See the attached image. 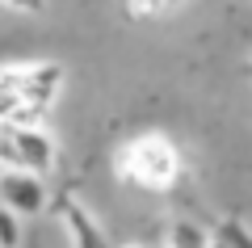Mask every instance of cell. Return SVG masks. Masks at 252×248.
I'll return each mask as SVG.
<instances>
[{"mask_svg":"<svg viewBox=\"0 0 252 248\" xmlns=\"http://www.w3.org/2000/svg\"><path fill=\"white\" fill-rule=\"evenodd\" d=\"M63 76H67V68H63V63H55V59L0 63V80L9 84L13 101H17V109H13L9 122L42 126L46 109L55 106V97H59V89H63Z\"/></svg>","mask_w":252,"mask_h":248,"instance_id":"obj_2","label":"cell"},{"mask_svg":"<svg viewBox=\"0 0 252 248\" xmlns=\"http://www.w3.org/2000/svg\"><path fill=\"white\" fill-rule=\"evenodd\" d=\"M177 4H185V0H168V9H177Z\"/></svg>","mask_w":252,"mask_h":248,"instance_id":"obj_12","label":"cell"},{"mask_svg":"<svg viewBox=\"0 0 252 248\" xmlns=\"http://www.w3.org/2000/svg\"><path fill=\"white\" fill-rule=\"evenodd\" d=\"M206 248H227V244H223V240H215V236H210V244H206Z\"/></svg>","mask_w":252,"mask_h":248,"instance_id":"obj_11","label":"cell"},{"mask_svg":"<svg viewBox=\"0 0 252 248\" xmlns=\"http://www.w3.org/2000/svg\"><path fill=\"white\" fill-rule=\"evenodd\" d=\"M59 219L67 227V236H72V248H114L105 227L93 219V211L76 194H59Z\"/></svg>","mask_w":252,"mask_h":248,"instance_id":"obj_4","label":"cell"},{"mask_svg":"<svg viewBox=\"0 0 252 248\" xmlns=\"http://www.w3.org/2000/svg\"><path fill=\"white\" fill-rule=\"evenodd\" d=\"M46 181L26 169H0V206H9L21 219H34L46 211Z\"/></svg>","mask_w":252,"mask_h":248,"instance_id":"obj_3","label":"cell"},{"mask_svg":"<svg viewBox=\"0 0 252 248\" xmlns=\"http://www.w3.org/2000/svg\"><path fill=\"white\" fill-rule=\"evenodd\" d=\"M130 13L135 17H156V13H168V0H130Z\"/></svg>","mask_w":252,"mask_h":248,"instance_id":"obj_8","label":"cell"},{"mask_svg":"<svg viewBox=\"0 0 252 248\" xmlns=\"http://www.w3.org/2000/svg\"><path fill=\"white\" fill-rule=\"evenodd\" d=\"M210 244V231L193 219H172L168 231H164V244L160 248H206Z\"/></svg>","mask_w":252,"mask_h":248,"instance_id":"obj_5","label":"cell"},{"mask_svg":"<svg viewBox=\"0 0 252 248\" xmlns=\"http://www.w3.org/2000/svg\"><path fill=\"white\" fill-rule=\"evenodd\" d=\"M210 236H215V240H223L227 248H252L248 223H244V219H235V214H231V219H223V223H219L215 231H210Z\"/></svg>","mask_w":252,"mask_h":248,"instance_id":"obj_6","label":"cell"},{"mask_svg":"<svg viewBox=\"0 0 252 248\" xmlns=\"http://www.w3.org/2000/svg\"><path fill=\"white\" fill-rule=\"evenodd\" d=\"M0 9H9V13H42L46 0H0Z\"/></svg>","mask_w":252,"mask_h":248,"instance_id":"obj_9","label":"cell"},{"mask_svg":"<svg viewBox=\"0 0 252 248\" xmlns=\"http://www.w3.org/2000/svg\"><path fill=\"white\" fill-rule=\"evenodd\" d=\"M0 248H21V214L0 206Z\"/></svg>","mask_w":252,"mask_h":248,"instance_id":"obj_7","label":"cell"},{"mask_svg":"<svg viewBox=\"0 0 252 248\" xmlns=\"http://www.w3.org/2000/svg\"><path fill=\"white\" fill-rule=\"evenodd\" d=\"M114 173L122 185L143 189V194H168L181 181V147L164 131L130 135L114 151Z\"/></svg>","mask_w":252,"mask_h":248,"instance_id":"obj_1","label":"cell"},{"mask_svg":"<svg viewBox=\"0 0 252 248\" xmlns=\"http://www.w3.org/2000/svg\"><path fill=\"white\" fill-rule=\"evenodd\" d=\"M118 248H160V244H147V240H126V244H118Z\"/></svg>","mask_w":252,"mask_h":248,"instance_id":"obj_10","label":"cell"}]
</instances>
